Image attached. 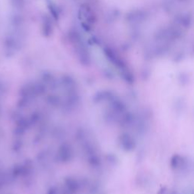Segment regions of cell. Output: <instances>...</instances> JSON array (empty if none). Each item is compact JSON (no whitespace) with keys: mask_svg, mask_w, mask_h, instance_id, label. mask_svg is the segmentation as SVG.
<instances>
[]
</instances>
